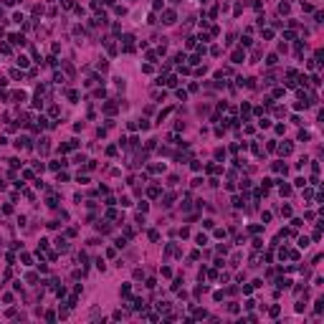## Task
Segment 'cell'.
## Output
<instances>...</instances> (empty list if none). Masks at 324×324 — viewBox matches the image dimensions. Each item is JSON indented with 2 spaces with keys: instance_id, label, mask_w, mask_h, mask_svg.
I'll list each match as a JSON object with an SVG mask.
<instances>
[{
  "instance_id": "1",
  "label": "cell",
  "mask_w": 324,
  "mask_h": 324,
  "mask_svg": "<svg viewBox=\"0 0 324 324\" xmlns=\"http://www.w3.org/2000/svg\"><path fill=\"white\" fill-rule=\"evenodd\" d=\"M177 20V15H175V10H165V15H162V23H167V26H172Z\"/></svg>"
},
{
  "instance_id": "2",
  "label": "cell",
  "mask_w": 324,
  "mask_h": 324,
  "mask_svg": "<svg viewBox=\"0 0 324 324\" xmlns=\"http://www.w3.org/2000/svg\"><path fill=\"white\" fill-rule=\"evenodd\" d=\"M243 61H246V51H243V48H238V51L233 53V64H243Z\"/></svg>"
},
{
  "instance_id": "3",
  "label": "cell",
  "mask_w": 324,
  "mask_h": 324,
  "mask_svg": "<svg viewBox=\"0 0 324 324\" xmlns=\"http://www.w3.org/2000/svg\"><path fill=\"white\" fill-rule=\"evenodd\" d=\"M10 43H15V46H23V43H26V38H23L20 33H10Z\"/></svg>"
},
{
  "instance_id": "4",
  "label": "cell",
  "mask_w": 324,
  "mask_h": 324,
  "mask_svg": "<svg viewBox=\"0 0 324 324\" xmlns=\"http://www.w3.org/2000/svg\"><path fill=\"white\" fill-rule=\"evenodd\" d=\"M104 112H107V114H114V112H117V104H112V102L104 104Z\"/></svg>"
},
{
  "instance_id": "5",
  "label": "cell",
  "mask_w": 324,
  "mask_h": 324,
  "mask_svg": "<svg viewBox=\"0 0 324 324\" xmlns=\"http://www.w3.org/2000/svg\"><path fill=\"white\" fill-rule=\"evenodd\" d=\"M56 246H58V251H69V243H66L64 238H58V241H56Z\"/></svg>"
},
{
  "instance_id": "6",
  "label": "cell",
  "mask_w": 324,
  "mask_h": 324,
  "mask_svg": "<svg viewBox=\"0 0 324 324\" xmlns=\"http://www.w3.org/2000/svg\"><path fill=\"white\" fill-rule=\"evenodd\" d=\"M291 149H294L291 144H281V147H279V152H281V154H291Z\"/></svg>"
},
{
  "instance_id": "7",
  "label": "cell",
  "mask_w": 324,
  "mask_h": 324,
  "mask_svg": "<svg viewBox=\"0 0 324 324\" xmlns=\"http://www.w3.org/2000/svg\"><path fill=\"white\" fill-rule=\"evenodd\" d=\"M38 149H41V152H43V154L48 152V139H41V142H38Z\"/></svg>"
},
{
  "instance_id": "8",
  "label": "cell",
  "mask_w": 324,
  "mask_h": 324,
  "mask_svg": "<svg viewBox=\"0 0 324 324\" xmlns=\"http://www.w3.org/2000/svg\"><path fill=\"white\" fill-rule=\"evenodd\" d=\"M289 10H291V8H289V3H281V5H279V13H281V15H286Z\"/></svg>"
},
{
  "instance_id": "9",
  "label": "cell",
  "mask_w": 324,
  "mask_h": 324,
  "mask_svg": "<svg viewBox=\"0 0 324 324\" xmlns=\"http://www.w3.org/2000/svg\"><path fill=\"white\" fill-rule=\"evenodd\" d=\"M195 241H197V246H205V243H208V235H203V233H200V235L195 238Z\"/></svg>"
},
{
  "instance_id": "10",
  "label": "cell",
  "mask_w": 324,
  "mask_h": 324,
  "mask_svg": "<svg viewBox=\"0 0 324 324\" xmlns=\"http://www.w3.org/2000/svg\"><path fill=\"white\" fill-rule=\"evenodd\" d=\"M281 185V195H291V187L289 185H284V182H279Z\"/></svg>"
},
{
  "instance_id": "11",
  "label": "cell",
  "mask_w": 324,
  "mask_h": 324,
  "mask_svg": "<svg viewBox=\"0 0 324 324\" xmlns=\"http://www.w3.org/2000/svg\"><path fill=\"white\" fill-rule=\"evenodd\" d=\"M243 203H246V197H233V205H235V208H243Z\"/></svg>"
},
{
  "instance_id": "12",
  "label": "cell",
  "mask_w": 324,
  "mask_h": 324,
  "mask_svg": "<svg viewBox=\"0 0 324 324\" xmlns=\"http://www.w3.org/2000/svg\"><path fill=\"white\" fill-rule=\"evenodd\" d=\"M66 96H69V102H76V99H79V91H66Z\"/></svg>"
},
{
  "instance_id": "13",
  "label": "cell",
  "mask_w": 324,
  "mask_h": 324,
  "mask_svg": "<svg viewBox=\"0 0 324 324\" xmlns=\"http://www.w3.org/2000/svg\"><path fill=\"white\" fill-rule=\"evenodd\" d=\"M258 127H261V129H268V127H271V119H261Z\"/></svg>"
},
{
  "instance_id": "14",
  "label": "cell",
  "mask_w": 324,
  "mask_h": 324,
  "mask_svg": "<svg viewBox=\"0 0 324 324\" xmlns=\"http://www.w3.org/2000/svg\"><path fill=\"white\" fill-rule=\"evenodd\" d=\"M64 165H66V159H61V162H51V170H61Z\"/></svg>"
},
{
  "instance_id": "15",
  "label": "cell",
  "mask_w": 324,
  "mask_h": 324,
  "mask_svg": "<svg viewBox=\"0 0 324 324\" xmlns=\"http://www.w3.org/2000/svg\"><path fill=\"white\" fill-rule=\"evenodd\" d=\"M18 66H20V69H26V66H28V58H26V56H18Z\"/></svg>"
},
{
  "instance_id": "16",
  "label": "cell",
  "mask_w": 324,
  "mask_h": 324,
  "mask_svg": "<svg viewBox=\"0 0 324 324\" xmlns=\"http://www.w3.org/2000/svg\"><path fill=\"white\" fill-rule=\"evenodd\" d=\"M165 84H167V86H177V76H170V79H165Z\"/></svg>"
},
{
  "instance_id": "17",
  "label": "cell",
  "mask_w": 324,
  "mask_h": 324,
  "mask_svg": "<svg viewBox=\"0 0 324 324\" xmlns=\"http://www.w3.org/2000/svg\"><path fill=\"white\" fill-rule=\"evenodd\" d=\"M289 284H291L289 279H279V289H289Z\"/></svg>"
},
{
  "instance_id": "18",
  "label": "cell",
  "mask_w": 324,
  "mask_h": 324,
  "mask_svg": "<svg viewBox=\"0 0 324 324\" xmlns=\"http://www.w3.org/2000/svg\"><path fill=\"white\" fill-rule=\"evenodd\" d=\"M15 102H26V91H15Z\"/></svg>"
},
{
  "instance_id": "19",
  "label": "cell",
  "mask_w": 324,
  "mask_h": 324,
  "mask_svg": "<svg viewBox=\"0 0 324 324\" xmlns=\"http://www.w3.org/2000/svg\"><path fill=\"white\" fill-rule=\"evenodd\" d=\"M276 61H279V58H276V53H271V56L266 58V64H268V66H273V64H276Z\"/></svg>"
},
{
  "instance_id": "20",
  "label": "cell",
  "mask_w": 324,
  "mask_h": 324,
  "mask_svg": "<svg viewBox=\"0 0 324 324\" xmlns=\"http://www.w3.org/2000/svg\"><path fill=\"white\" fill-rule=\"evenodd\" d=\"M10 76H13V79H23V71H18V69H13V71H10Z\"/></svg>"
},
{
  "instance_id": "21",
  "label": "cell",
  "mask_w": 324,
  "mask_h": 324,
  "mask_svg": "<svg viewBox=\"0 0 324 324\" xmlns=\"http://www.w3.org/2000/svg\"><path fill=\"white\" fill-rule=\"evenodd\" d=\"M294 185H296V187H304L306 180H304V177H296V180H294Z\"/></svg>"
},
{
  "instance_id": "22",
  "label": "cell",
  "mask_w": 324,
  "mask_h": 324,
  "mask_svg": "<svg viewBox=\"0 0 324 324\" xmlns=\"http://www.w3.org/2000/svg\"><path fill=\"white\" fill-rule=\"evenodd\" d=\"M122 294H124V296H129V294H132V289H129V284H124V286H122Z\"/></svg>"
},
{
  "instance_id": "23",
  "label": "cell",
  "mask_w": 324,
  "mask_h": 324,
  "mask_svg": "<svg viewBox=\"0 0 324 324\" xmlns=\"http://www.w3.org/2000/svg\"><path fill=\"white\" fill-rule=\"evenodd\" d=\"M74 162H76V165H81V162H86V157H84V154H76V157H74Z\"/></svg>"
},
{
  "instance_id": "24",
  "label": "cell",
  "mask_w": 324,
  "mask_h": 324,
  "mask_svg": "<svg viewBox=\"0 0 324 324\" xmlns=\"http://www.w3.org/2000/svg\"><path fill=\"white\" fill-rule=\"evenodd\" d=\"M251 187V180H241V190H248Z\"/></svg>"
},
{
  "instance_id": "25",
  "label": "cell",
  "mask_w": 324,
  "mask_h": 324,
  "mask_svg": "<svg viewBox=\"0 0 324 324\" xmlns=\"http://www.w3.org/2000/svg\"><path fill=\"white\" fill-rule=\"evenodd\" d=\"M137 127H139V129H149V122H147V119H142L139 124H137Z\"/></svg>"
},
{
  "instance_id": "26",
  "label": "cell",
  "mask_w": 324,
  "mask_h": 324,
  "mask_svg": "<svg viewBox=\"0 0 324 324\" xmlns=\"http://www.w3.org/2000/svg\"><path fill=\"white\" fill-rule=\"evenodd\" d=\"M177 99H182V102H185V99H187V91H182V89H177Z\"/></svg>"
},
{
  "instance_id": "27",
  "label": "cell",
  "mask_w": 324,
  "mask_h": 324,
  "mask_svg": "<svg viewBox=\"0 0 324 324\" xmlns=\"http://www.w3.org/2000/svg\"><path fill=\"white\" fill-rule=\"evenodd\" d=\"M159 195V187H149V197H157Z\"/></svg>"
},
{
  "instance_id": "28",
  "label": "cell",
  "mask_w": 324,
  "mask_h": 324,
  "mask_svg": "<svg viewBox=\"0 0 324 324\" xmlns=\"http://www.w3.org/2000/svg\"><path fill=\"white\" fill-rule=\"evenodd\" d=\"M314 309H317V314H322V311H324V301H317V306H314Z\"/></svg>"
},
{
  "instance_id": "29",
  "label": "cell",
  "mask_w": 324,
  "mask_h": 324,
  "mask_svg": "<svg viewBox=\"0 0 324 324\" xmlns=\"http://www.w3.org/2000/svg\"><path fill=\"white\" fill-rule=\"evenodd\" d=\"M104 5H114V0H104Z\"/></svg>"
},
{
  "instance_id": "30",
  "label": "cell",
  "mask_w": 324,
  "mask_h": 324,
  "mask_svg": "<svg viewBox=\"0 0 324 324\" xmlns=\"http://www.w3.org/2000/svg\"><path fill=\"white\" fill-rule=\"evenodd\" d=\"M3 3H5V5H13V3H15V0H3Z\"/></svg>"
}]
</instances>
